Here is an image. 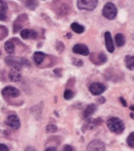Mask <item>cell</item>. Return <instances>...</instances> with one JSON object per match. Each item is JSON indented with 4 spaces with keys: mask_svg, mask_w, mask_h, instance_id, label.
I'll use <instances>...</instances> for the list:
<instances>
[{
    "mask_svg": "<svg viewBox=\"0 0 134 151\" xmlns=\"http://www.w3.org/2000/svg\"><path fill=\"white\" fill-rule=\"evenodd\" d=\"M107 126L110 132H115V134H121L124 130V124L120 118L117 117H111L109 118L107 122Z\"/></svg>",
    "mask_w": 134,
    "mask_h": 151,
    "instance_id": "obj_1",
    "label": "cell"
},
{
    "mask_svg": "<svg viewBox=\"0 0 134 151\" xmlns=\"http://www.w3.org/2000/svg\"><path fill=\"white\" fill-rule=\"evenodd\" d=\"M103 14L106 19L113 20L117 17V8L112 2H108L105 4L104 9H103Z\"/></svg>",
    "mask_w": 134,
    "mask_h": 151,
    "instance_id": "obj_2",
    "label": "cell"
},
{
    "mask_svg": "<svg viewBox=\"0 0 134 151\" xmlns=\"http://www.w3.org/2000/svg\"><path fill=\"white\" fill-rule=\"evenodd\" d=\"M98 0H78V7L81 10H94L96 8Z\"/></svg>",
    "mask_w": 134,
    "mask_h": 151,
    "instance_id": "obj_3",
    "label": "cell"
},
{
    "mask_svg": "<svg viewBox=\"0 0 134 151\" xmlns=\"http://www.w3.org/2000/svg\"><path fill=\"white\" fill-rule=\"evenodd\" d=\"M89 92L94 95H99L101 94L103 92H105L106 90V87H105L103 83H99V82H95V83H92L91 86H89Z\"/></svg>",
    "mask_w": 134,
    "mask_h": 151,
    "instance_id": "obj_4",
    "label": "cell"
},
{
    "mask_svg": "<svg viewBox=\"0 0 134 151\" xmlns=\"http://www.w3.org/2000/svg\"><path fill=\"white\" fill-rule=\"evenodd\" d=\"M86 149L88 151H99V150L104 151L106 148H105V144L103 141L96 139V140H93L92 142H89Z\"/></svg>",
    "mask_w": 134,
    "mask_h": 151,
    "instance_id": "obj_5",
    "label": "cell"
},
{
    "mask_svg": "<svg viewBox=\"0 0 134 151\" xmlns=\"http://www.w3.org/2000/svg\"><path fill=\"white\" fill-rule=\"evenodd\" d=\"M2 95L4 98H16L20 95V91L14 87H6L2 90Z\"/></svg>",
    "mask_w": 134,
    "mask_h": 151,
    "instance_id": "obj_6",
    "label": "cell"
},
{
    "mask_svg": "<svg viewBox=\"0 0 134 151\" xmlns=\"http://www.w3.org/2000/svg\"><path fill=\"white\" fill-rule=\"evenodd\" d=\"M6 63H7L9 66H11L12 68H19L21 69L22 66L25 64V60L24 59H15V58H6Z\"/></svg>",
    "mask_w": 134,
    "mask_h": 151,
    "instance_id": "obj_7",
    "label": "cell"
},
{
    "mask_svg": "<svg viewBox=\"0 0 134 151\" xmlns=\"http://www.w3.org/2000/svg\"><path fill=\"white\" fill-rule=\"evenodd\" d=\"M73 52L75 54H78V55H83V56H87L89 55V50L88 47L83 44H76V45L73 46Z\"/></svg>",
    "mask_w": 134,
    "mask_h": 151,
    "instance_id": "obj_8",
    "label": "cell"
},
{
    "mask_svg": "<svg viewBox=\"0 0 134 151\" xmlns=\"http://www.w3.org/2000/svg\"><path fill=\"white\" fill-rule=\"evenodd\" d=\"M7 125L13 129H18L20 127V119L16 115H10L7 118Z\"/></svg>",
    "mask_w": 134,
    "mask_h": 151,
    "instance_id": "obj_9",
    "label": "cell"
},
{
    "mask_svg": "<svg viewBox=\"0 0 134 151\" xmlns=\"http://www.w3.org/2000/svg\"><path fill=\"white\" fill-rule=\"evenodd\" d=\"M105 42H106V48L109 53H113L115 52V44L112 42L111 34L109 32H106L105 33Z\"/></svg>",
    "mask_w": 134,
    "mask_h": 151,
    "instance_id": "obj_10",
    "label": "cell"
},
{
    "mask_svg": "<svg viewBox=\"0 0 134 151\" xmlns=\"http://www.w3.org/2000/svg\"><path fill=\"white\" fill-rule=\"evenodd\" d=\"M91 60L93 61L94 64L101 65V64H104V63H106L107 58H106V56H105L103 53H96V54H93V55L91 56Z\"/></svg>",
    "mask_w": 134,
    "mask_h": 151,
    "instance_id": "obj_11",
    "label": "cell"
},
{
    "mask_svg": "<svg viewBox=\"0 0 134 151\" xmlns=\"http://www.w3.org/2000/svg\"><path fill=\"white\" fill-rule=\"evenodd\" d=\"M21 69L19 68H12L11 71L9 72V77H10V79L11 81H15V82H18L21 80V71H20Z\"/></svg>",
    "mask_w": 134,
    "mask_h": 151,
    "instance_id": "obj_12",
    "label": "cell"
},
{
    "mask_svg": "<svg viewBox=\"0 0 134 151\" xmlns=\"http://www.w3.org/2000/svg\"><path fill=\"white\" fill-rule=\"evenodd\" d=\"M7 10H8V4L0 0V21H4L7 20Z\"/></svg>",
    "mask_w": 134,
    "mask_h": 151,
    "instance_id": "obj_13",
    "label": "cell"
},
{
    "mask_svg": "<svg viewBox=\"0 0 134 151\" xmlns=\"http://www.w3.org/2000/svg\"><path fill=\"white\" fill-rule=\"evenodd\" d=\"M21 37L24 38V40H27V38H35V37H37V34H36V32H34V31L23 30L22 32H21Z\"/></svg>",
    "mask_w": 134,
    "mask_h": 151,
    "instance_id": "obj_14",
    "label": "cell"
},
{
    "mask_svg": "<svg viewBox=\"0 0 134 151\" xmlns=\"http://www.w3.org/2000/svg\"><path fill=\"white\" fill-rule=\"evenodd\" d=\"M46 58V55L44 53H41V52H36V53L33 55V59L35 61V64L36 65H41L44 59Z\"/></svg>",
    "mask_w": 134,
    "mask_h": 151,
    "instance_id": "obj_15",
    "label": "cell"
},
{
    "mask_svg": "<svg viewBox=\"0 0 134 151\" xmlns=\"http://www.w3.org/2000/svg\"><path fill=\"white\" fill-rule=\"evenodd\" d=\"M95 111H96V105H95V104H89V105L86 106V109L84 110L83 116L85 117V118H87V117L91 116Z\"/></svg>",
    "mask_w": 134,
    "mask_h": 151,
    "instance_id": "obj_16",
    "label": "cell"
},
{
    "mask_svg": "<svg viewBox=\"0 0 134 151\" xmlns=\"http://www.w3.org/2000/svg\"><path fill=\"white\" fill-rule=\"evenodd\" d=\"M24 18H26V15L25 14H22V15H20L19 18H18V20L14 22V27H13V32L14 33H16V32H19L20 29L22 27V20L24 19Z\"/></svg>",
    "mask_w": 134,
    "mask_h": 151,
    "instance_id": "obj_17",
    "label": "cell"
},
{
    "mask_svg": "<svg viewBox=\"0 0 134 151\" xmlns=\"http://www.w3.org/2000/svg\"><path fill=\"white\" fill-rule=\"evenodd\" d=\"M101 124V119H95V121H88L86 122V125L83 127V129H84V132H85V129L87 128H94V127H96V126H98V125Z\"/></svg>",
    "mask_w": 134,
    "mask_h": 151,
    "instance_id": "obj_18",
    "label": "cell"
},
{
    "mask_svg": "<svg viewBox=\"0 0 134 151\" xmlns=\"http://www.w3.org/2000/svg\"><path fill=\"white\" fill-rule=\"evenodd\" d=\"M124 63L128 69L134 70V56H127L124 58Z\"/></svg>",
    "mask_w": 134,
    "mask_h": 151,
    "instance_id": "obj_19",
    "label": "cell"
},
{
    "mask_svg": "<svg viewBox=\"0 0 134 151\" xmlns=\"http://www.w3.org/2000/svg\"><path fill=\"white\" fill-rule=\"evenodd\" d=\"M115 44H117V46H119V47H121V46L124 45V43H125V38H124V35L122 34V33H118V34L115 35Z\"/></svg>",
    "mask_w": 134,
    "mask_h": 151,
    "instance_id": "obj_20",
    "label": "cell"
},
{
    "mask_svg": "<svg viewBox=\"0 0 134 151\" xmlns=\"http://www.w3.org/2000/svg\"><path fill=\"white\" fill-rule=\"evenodd\" d=\"M71 29H72L73 32L78 33V34H81V33L84 32V27L81 25V24H78V23H72L71 24Z\"/></svg>",
    "mask_w": 134,
    "mask_h": 151,
    "instance_id": "obj_21",
    "label": "cell"
},
{
    "mask_svg": "<svg viewBox=\"0 0 134 151\" xmlns=\"http://www.w3.org/2000/svg\"><path fill=\"white\" fill-rule=\"evenodd\" d=\"M4 49H6V52L9 54L14 53V45H13L12 41H8L7 43L4 44Z\"/></svg>",
    "mask_w": 134,
    "mask_h": 151,
    "instance_id": "obj_22",
    "label": "cell"
},
{
    "mask_svg": "<svg viewBox=\"0 0 134 151\" xmlns=\"http://www.w3.org/2000/svg\"><path fill=\"white\" fill-rule=\"evenodd\" d=\"M73 96H74V93H73L71 90H66V91H64L63 98L66 99V100H71Z\"/></svg>",
    "mask_w": 134,
    "mask_h": 151,
    "instance_id": "obj_23",
    "label": "cell"
},
{
    "mask_svg": "<svg viewBox=\"0 0 134 151\" xmlns=\"http://www.w3.org/2000/svg\"><path fill=\"white\" fill-rule=\"evenodd\" d=\"M128 145L130 147L134 148V132H131L129 137H128Z\"/></svg>",
    "mask_w": 134,
    "mask_h": 151,
    "instance_id": "obj_24",
    "label": "cell"
},
{
    "mask_svg": "<svg viewBox=\"0 0 134 151\" xmlns=\"http://www.w3.org/2000/svg\"><path fill=\"white\" fill-rule=\"evenodd\" d=\"M57 130H58V128H57V126H55V125H48L47 128H46V132H56Z\"/></svg>",
    "mask_w": 134,
    "mask_h": 151,
    "instance_id": "obj_25",
    "label": "cell"
},
{
    "mask_svg": "<svg viewBox=\"0 0 134 151\" xmlns=\"http://www.w3.org/2000/svg\"><path fill=\"white\" fill-rule=\"evenodd\" d=\"M8 150H9V148H8L6 145L0 144V151H8Z\"/></svg>",
    "mask_w": 134,
    "mask_h": 151,
    "instance_id": "obj_26",
    "label": "cell"
},
{
    "mask_svg": "<svg viewBox=\"0 0 134 151\" xmlns=\"http://www.w3.org/2000/svg\"><path fill=\"white\" fill-rule=\"evenodd\" d=\"M63 150H64V151H67V150H69V151H73L74 149H73V148L71 147V146H64Z\"/></svg>",
    "mask_w": 134,
    "mask_h": 151,
    "instance_id": "obj_27",
    "label": "cell"
},
{
    "mask_svg": "<svg viewBox=\"0 0 134 151\" xmlns=\"http://www.w3.org/2000/svg\"><path fill=\"white\" fill-rule=\"evenodd\" d=\"M78 59H73V64L78 65V66H81V65H83L82 61H78Z\"/></svg>",
    "mask_w": 134,
    "mask_h": 151,
    "instance_id": "obj_28",
    "label": "cell"
},
{
    "mask_svg": "<svg viewBox=\"0 0 134 151\" xmlns=\"http://www.w3.org/2000/svg\"><path fill=\"white\" fill-rule=\"evenodd\" d=\"M120 101H121V103H122L123 106H127V102L124 101V99H123V98H120Z\"/></svg>",
    "mask_w": 134,
    "mask_h": 151,
    "instance_id": "obj_29",
    "label": "cell"
},
{
    "mask_svg": "<svg viewBox=\"0 0 134 151\" xmlns=\"http://www.w3.org/2000/svg\"><path fill=\"white\" fill-rule=\"evenodd\" d=\"M49 150H57V148H55V147H51V148H46V151H49Z\"/></svg>",
    "mask_w": 134,
    "mask_h": 151,
    "instance_id": "obj_30",
    "label": "cell"
},
{
    "mask_svg": "<svg viewBox=\"0 0 134 151\" xmlns=\"http://www.w3.org/2000/svg\"><path fill=\"white\" fill-rule=\"evenodd\" d=\"M98 102H105V99H99Z\"/></svg>",
    "mask_w": 134,
    "mask_h": 151,
    "instance_id": "obj_31",
    "label": "cell"
},
{
    "mask_svg": "<svg viewBox=\"0 0 134 151\" xmlns=\"http://www.w3.org/2000/svg\"><path fill=\"white\" fill-rule=\"evenodd\" d=\"M131 110H132V111H134V105H132V106H131Z\"/></svg>",
    "mask_w": 134,
    "mask_h": 151,
    "instance_id": "obj_32",
    "label": "cell"
},
{
    "mask_svg": "<svg viewBox=\"0 0 134 151\" xmlns=\"http://www.w3.org/2000/svg\"><path fill=\"white\" fill-rule=\"evenodd\" d=\"M0 55H1V53H0Z\"/></svg>",
    "mask_w": 134,
    "mask_h": 151,
    "instance_id": "obj_33",
    "label": "cell"
}]
</instances>
